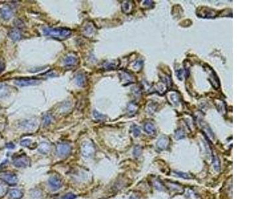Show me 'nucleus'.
Here are the masks:
<instances>
[{
	"label": "nucleus",
	"mask_w": 266,
	"mask_h": 199,
	"mask_svg": "<svg viewBox=\"0 0 266 199\" xmlns=\"http://www.w3.org/2000/svg\"><path fill=\"white\" fill-rule=\"evenodd\" d=\"M43 33L45 36H49V37L57 39L59 40L66 39L70 37L72 34L70 29L65 28L44 27L43 29Z\"/></svg>",
	"instance_id": "f257e3e1"
},
{
	"label": "nucleus",
	"mask_w": 266,
	"mask_h": 199,
	"mask_svg": "<svg viewBox=\"0 0 266 199\" xmlns=\"http://www.w3.org/2000/svg\"><path fill=\"white\" fill-rule=\"evenodd\" d=\"M95 148L91 142L85 141L83 143L81 148V152L85 157L90 158L95 154Z\"/></svg>",
	"instance_id": "f03ea898"
},
{
	"label": "nucleus",
	"mask_w": 266,
	"mask_h": 199,
	"mask_svg": "<svg viewBox=\"0 0 266 199\" xmlns=\"http://www.w3.org/2000/svg\"><path fill=\"white\" fill-rule=\"evenodd\" d=\"M41 81L38 79H35V78H18V79L15 80V83L17 84L19 86H32L35 85V84H38Z\"/></svg>",
	"instance_id": "7ed1b4c3"
},
{
	"label": "nucleus",
	"mask_w": 266,
	"mask_h": 199,
	"mask_svg": "<svg viewBox=\"0 0 266 199\" xmlns=\"http://www.w3.org/2000/svg\"><path fill=\"white\" fill-rule=\"evenodd\" d=\"M13 164L16 167L18 168H24L27 167L29 164V159L25 155H21L19 156L18 157L14 159V162Z\"/></svg>",
	"instance_id": "20e7f679"
},
{
	"label": "nucleus",
	"mask_w": 266,
	"mask_h": 199,
	"mask_svg": "<svg viewBox=\"0 0 266 199\" xmlns=\"http://www.w3.org/2000/svg\"><path fill=\"white\" fill-rule=\"evenodd\" d=\"M71 151V146L67 144V143H60L57 145V152L59 156L60 157H65L69 155Z\"/></svg>",
	"instance_id": "39448f33"
},
{
	"label": "nucleus",
	"mask_w": 266,
	"mask_h": 199,
	"mask_svg": "<svg viewBox=\"0 0 266 199\" xmlns=\"http://www.w3.org/2000/svg\"><path fill=\"white\" fill-rule=\"evenodd\" d=\"M2 179L5 182H7L8 184L10 185H15L18 181L17 176L12 173H5L4 175H2Z\"/></svg>",
	"instance_id": "423d86ee"
},
{
	"label": "nucleus",
	"mask_w": 266,
	"mask_h": 199,
	"mask_svg": "<svg viewBox=\"0 0 266 199\" xmlns=\"http://www.w3.org/2000/svg\"><path fill=\"white\" fill-rule=\"evenodd\" d=\"M49 184L50 187L53 189H59L62 187V181L59 178L56 176L52 177L49 179Z\"/></svg>",
	"instance_id": "0eeeda50"
},
{
	"label": "nucleus",
	"mask_w": 266,
	"mask_h": 199,
	"mask_svg": "<svg viewBox=\"0 0 266 199\" xmlns=\"http://www.w3.org/2000/svg\"><path fill=\"white\" fill-rule=\"evenodd\" d=\"M0 15L5 20H8L12 17L13 11L10 8L8 7V6H5V7H3L0 9Z\"/></svg>",
	"instance_id": "6e6552de"
},
{
	"label": "nucleus",
	"mask_w": 266,
	"mask_h": 199,
	"mask_svg": "<svg viewBox=\"0 0 266 199\" xmlns=\"http://www.w3.org/2000/svg\"><path fill=\"white\" fill-rule=\"evenodd\" d=\"M8 36L13 41H17L21 39V33L18 29H11L8 33Z\"/></svg>",
	"instance_id": "1a4fd4ad"
},
{
	"label": "nucleus",
	"mask_w": 266,
	"mask_h": 199,
	"mask_svg": "<svg viewBox=\"0 0 266 199\" xmlns=\"http://www.w3.org/2000/svg\"><path fill=\"white\" fill-rule=\"evenodd\" d=\"M133 8V4L132 2L127 1L124 2L122 5V9L124 13L125 14H130L132 11Z\"/></svg>",
	"instance_id": "9d476101"
},
{
	"label": "nucleus",
	"mask_w": 266,
	"mask_h": 199,
	"mask_svg": "<svg viewBox=\"0 0 266 199\" xmlns=\"http://www.w3.org/2000/svg\"><path fill=\"white\" fill-rule=\"evenodd\" d=\"M50 145H49V143H46V142H43L41 143L39 147V151L42 154L46 155L49 153V152L50 151Z\"/></svg>",
	"instance_id": "9b49d317"
},
{
	"label": "nucleus",
	"mask_w": 266,
	"mask_h": 199,
	"mask_svg": "<svg viewBox=\"0 0 266 199\" xmlns=\"http://www.w3.org/2000/svg\"><path fill=\"white\" fill-rule=\"evenodd\" d=\"M9 197L11 199H20L23 197V192L18 189H13L9 192Z\"/></svg>",
	"instance_id": "f8f14e48"
},
{
	"label": "nucleus",
	"mask_w": 266,
	"mask_h": 199,
	"mask_svg": "<svg viewBox=\"0 0 266 199\" xmlns=\"http://www.w3.org/2000/svg\"><path fill=\"white\" fill-rule=\"evenodd\" d=\"M77 63V58L75 57H67L65 58L64 63L66 66H73Z\"/></svg>",
	"instance_id": "ddd939ff"
},
{
	"label": "nucleus",
	"mask_w": 266,
	"mask_h": 199,
	"mask_svg": "<svg viewBox=\"0 0 266 199\" xmlns=\"http://www.w3.org/2000/svg\"><path fill=\"white\" fill-rule=\"evenodd\" d=\"M168 144V139L166 137H161L157 141V147L159 149H165Z\"/></svg>",
	"instance_id": "4468645a"
},
{
	"label": "nucleus",
	"mask_w": 266,
	"mask_h": 199,
	"mask_svg": "<svg viewBox=\"0 0 266 199\" xmlns=\"http://www.w3.org/2000/svg\"><path fill=\"white\" fill-rule=\"evenodd\" d=\"M9 94V89L5 84H0V98L7 96Z\"/></svg>",
	"instance_id": "2eb2a0df"
},
{
	"label": "nucleus",
	"mask_w": 266,
	"mask_h": 199,
	"mask_svg": "<svg viewBox=\"0 0 266 199\" xmlns=\"http://www.w3.org/2000/svg\"><path fill=\"white\" fill-rule=\"evenodd\" d=\"M75 81L79 86H83L85 84V77L83 74H79L75 77Z\"/></svg>",
	"instance_id": "dca6fc26"
},
{
	"label": "nucleus",
	"mask_w": 266,
	"mask_h": 199,
	"mask_svg": "<svg viewBox=\"0 0 266 199\" xmlns=\"http://www.w3.org/2000/svg\"><path fill=\"white\" fill-rule=\"evenodd\" d=\"M144 130L149 134H152L155 132V128H154V126L152 123H147L144 125Z\"/></svg>",
	"instance_id": "f3484780"
},
{
	"label": "nucleus",
	"mask_w": 266,
	"mask_h": 199,
	"mask_svg": "<svg viewBox=\"0 0 266 199\" xmlns=\"http://www.w3.org/2000/svg\"><path fill=\"white\" fill-rule=\"evenodd\" d=\"M213 166L214 168L216 171H219L220 169V161L218 158L214 157V159H213Z\"/></svg>",
	"instance_id": "a211bd4d"
},
{
	"label": "nucleus",
	"mask_w": 266,
	"mask_h": 199,
	"mask_svg": "<svg viewBox=\"0 0 266 199\" xmlns=\"http://www.w3.org/2000/svg\"><path fill=\"white\" fill-rule=\"evenodd\" d=\"M84 33H85V35H88L93 33L94 28H93V26L91 25H87L84 29Z\"/></svg>",
	"instance_id": "6ab92c4d"
},
{
	"label": "nucleus",
	"mask_w": 266,
	"mask_h": 199,
	"mask_svg": "<svg viewBox=\"0 0 266 199\" xmlns=\"http://www.w3.org/2000/svg\"><path fill=\"white\" fill-rule=\"evenodd\" d=\"M184 138V132L182 129H177L175 132V138L177 139H182Z\"/></svg>",
	"instance_id": "aec40b11"
},
{
	"label": "nucleus",
	"mask_w": 266,
	"mask_h": 199,
	"mask_svg": "<svg viewBox=\"0 0 266 199\" xmlns=\"http://www.w3.org/2000/svg\"><path fill=\"white\" fill-rule=\"evenodd\" d=\"M51 122V117L49 115L45 116L43 119V125L45 126H48Z\"/></svg>",
	"instance_id": "412c9836"
},
{
	"label": "nucleus",
	"mask_w": 266,
	"mask_h": 199,
	"mask_svg": "<svg viewBox=\"0 0 266 199\" xmlns=\"http://www.w3.org/2000/svg\"><path fill=\"white\" fill-rule=\"evenodd\" d=\"M31 143H32V141H31V139H27L22 140V141L20 143V144H21V146L27 147H27H29V146L31 145Z\"/></svg>",
	"instance_id": "4be33fe9"
},
{
	"label": "nucleus",
	"mask_w": 266,
	"mask_h": 199,
	"mask_svg": "<svg viewBox=\"0 0 266 199\" xmlns=\"http://www.w3.org/2000/svg\"><path fill=\"white\" fill-rule=\"evenodd\" d=\"M133 135L135 136V137H138V136H139V135L140 134V128H139V127H137L136 126H134L133 127Z\"/></svg>",
	"instance_id": "5701e85b"
},
{
	"label": "nucleus",
	"mask_w": 266,
	"mask_h": 199,
	"mask_svg": "<svg viewBox=\"0 0 266 199\" xmlns=\"http://www.w3.org/2000/svg\"><path fill=\"white\" fill-rule=\"evenodd\" d=\"M141 152H142V149H141V148L140 146H136L135 148H134V151H133V155L136 157H139L140 154H141Z\"/></svg>",
	"instance_id": "b1692460"
},
{
	"label": "nucleus",
	"mask_w": 266,
	"mask_h": 199,
	"mask_svg": "<svg viewBox=\"0 0 266 199\" xmlns=\"http://www.w3.org/2000/svg\"><path fill=\"white\" fill-rule=\"evenodd\" d=\"M93 116L95 117V118H96L97 120H102L104 118V116H103V114L98 113V112H97V111H94L93 112Z\"/></svg>",
	"instance_id": "393cba45"
},
{
	"label": "nucleus",
	"mask_w": 266,
	"mask_h": 199,
	"mask_svg": "<svg viewBox=\"0 0 266 199\" xmlns=\"http://www.w3.org/2000/svg\"><path fill=\"white\" fill-rule=\"evenodd\" d=\"M77 197V196L73 194V193H68L64 195L62 198L63 199H75Z\"/></svg>",
	"instance_id": "a878e982"
},
{
	"label": "nucleus",
	"mask_w": 266,
	"mask_h": 199,
	"mask_svg": "<svg viewBox=\"0 0 266 199\" xmlns=\"http://www.w3.org/2000/svg\"><path fill=\"white\" fill-rule=\"evenodd\" d=\"M176 173L178 175L179 177H182L183 179H190V176L188 174L186 173L183 172H176Z\"/></svg>",
	"instance_id": "bb28decb"
},
{
	"label": "nucleus",
	"mask_w": 266,
	"mask_h": 199,
	"mask_svg": "<svg viewBox=\"0 0 266 199\" xmlns=\"http://www.w3.org/2000/svg\"><path fill=\"white\" fill-rule=\"evenodd\" d=\"M128 110H129V112H134L136 110V106L134 105V104H130V105L129 106V107H128Z\"/></svg>",
	"instance_id": "cd10ccee"
},
{
	"label": "nucleus",
	"mask_w": 266,
	"mask_h": 199,
	"mask_svg": "<svg viewBox=\"0 0 266 199\" xmlns=\"http://www.w3.org/2000/svg\"><path fill=\"white\" fill-rule=\"evenodd\" d=\"M15 25H16V26H18V27L19 28H21L24 26V23H23L21 20H19V19H18V20L15 21Z\"/></svg>",
	"instance_id": "c85d7f7f"
},
{
	"label": "nucleus",
	"mask_w": 266,
	"mask_h": 199,
	"mask_svg": "<svg viewBox=\"0 0 266 199\" xmlns=\"http://www.w3.org/2000/svg\"><path fill=\"white\" fill-rule=\"evenodd\" d=\"M6 148H9V149H14L15 148V145H14L11 143H8V144L6 145Z\"/></svg>",
	"instance_id": "c756f323"
},
{
	"label": "nucleus",
	"mask_w": 266,
	"mask_h": 199,
	"mask_svg": "<svg viewBox=\"0 0 266 199\" xmlns=\"http://www.w3.org/2000/svg\"><path fill=\"white\" fill-rule=\"evenodd\" d=\"M4 190H5L4 187H3L2 185H0V196H1L2 194H4Z\"/></svg>",
	"instance_id": "7c9ffc66"
},
{
	"label": "nucleus",
	"mask_w": 266,
	"mask_h": 199,
	"mask_svg": "<svg viewBox=\"0 0 266 199\" xmlns=\"http://www.w3.org/2000/svg\"><path fill=\"white\" fill-rule=\"evenodd\" d=\"M129 199H139L137 197H136L135 195H132L131 197L129 198Z\"/></svg>",
	"instance_id": "2f4dec72"
}]
</instances>
